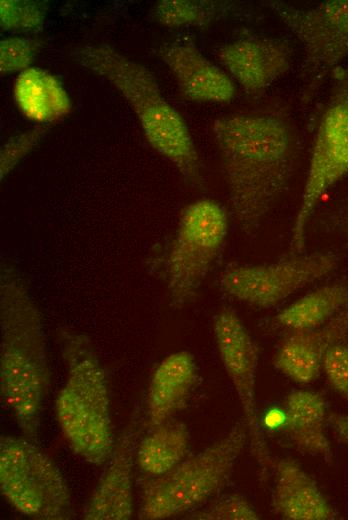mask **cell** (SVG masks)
<instances>
[{"label": "cell", "mask_w": 348, "mask_h": 520, "mask_svg": "<svg viewBox=\"0 0 348 520\" xmlns=\"http://www.w3.org/2000/svg\"><path fill=\"white\" fill-rule=\"evenodd\" d=\"M212 130L232 214L242 232L253 236L291 181L299 157L297 130L276 108L220 116Z\"/></svg>", "instance_id": "obj_1"}, {"label": "cell", "mask_w": 348, "mask_h": 520, "mask_svg": "<svg viewBox=\"0 0 348 520\" xmlns=\"http://www.w3.org/2000/svg\"><path fill=\"white\" fill-rule=\"evenodd\" d=\"M51 380L41 312L16 268L0 274V392L24 437L39 443Z\"/></svg>", "instance_id": "obj_2"}, {"label": "cell", "mask_w": 348, "mask_h": 520, "mask_svg": "<svg viewBox=\"0 0 348 520\" xmlns=\"http://www.w3.org/2000/svg\"><path fill=\"white\" fill-rule=\"evenodd\" d=\"M70 57L120 92L137 116L147 142L175 166L187 186L205 188L202 163L190 130L146 67L104 43L78 46Z\"/></svg>", "instance_id": "obj_3"}, {"label": "cell", "mask_w": 348, "mask_h": 520, "mask_svg": "<svg viewBox=\"0 0 348 520\" xmlns=\"http://www.w3.org/2000/svg\"><path fill=\"white\" fill-rule=\"evenodd\" d=\"M247 438L246 424L239 421L206 449L145 482L138 518L167 519L203 505L229 481Z\"/></svg>", "instance_id": "obj_4"}, {"label": "cell", "mask_w": 348, "mask_h": 520, "mask_svg": "<svg viewBox=\"0 0 348 520\" xmlns=\"http://www.w3.org/2000/svg\"><path fill=\"white\" fill-rule=\"evenodd\" d=\"M315 132L305 184L290 236V255L305 253L306 231L323 195L348 173V66L331 76Z\"/></svg>", "instance_id": "obj_5"}, {"label": "cell", "mask_w": 348, "mask_h": 520, "mask_svg": "<svg viewBox=\"0 0 348 520\" xmlns=\"http://www.w3.org/2000/svg\"><path fill=\"white\" fill-rule=\"evenodd\" d=\"M0 489L10 505L26 517H73L70 492L58 467L26 437H0Z\"/></svg>", "instance_id": "obj_6"}, {"label": "cell", "mask_w": 348, "mask_h": 520, "mask_svg": "<svg viewBox=\"0 0 348 520\" xmlns=\"http://www.w3.org/2000/svg\"><path fill=\"white\" fill-rule=\"evenodd\" d=\"M228 216L216 201L201 199L181 212L165 262L170 305L191 302L210 271L227 236Z\"/></svg>", "instance_id": "obj_7"}, {"label": "cell", "mask_w": 348, "mask_h": 520, "mask_svg": "<svg viewBox=\"0 0 348 520\" xmlns=\"http://www.w3.org/2000/svg\"><path fill=\"white\" fill-rule=\"evenodd\" d=\"M268 7L303 47L301 101L308 103L325 79L348 57V0H330L303 9L270 1Z\"/></svg>", "instance_id": "obj_8"}, {"label": "cell", "mask_w": 348, "mask_h": 520, "mask_svg": "<svg viewBox=\"0 0 348 520\" xmlns=\"http://www.w3.org/2000/svg\"><path fill=\"white\" fill-rule=\"evenodd\" d=\"M339 263L331 252L290 255L269 264H229L219 279L228 296L260 308L278 305L296 291L334 271Z\"/></svg>", "instance_id": "obj_9"}, {"label": "cell", "mask_w": 348, "mask_h": 520, "mask_svg": "<svg viewBox=\"0 0 348 520\" xmlns=\"http://www.w3.org/2000/svg\"><path fill=\"white\" fill-rule=\"evenodd\" d=\"M213 332L223 367L237 393L248 431L250 450L266 481L273 458L259 426L255 400L258 348L238 314L223 307L213 317Z\"/></svg>", "instance_id": "obj_10"}, {"label": "cell", "mask_w": 348, "mask_h": 520, "mask_svg": "<svg viewBox=\"0 0 348 520\" xmlns=\"http://www.w3.org/2000/svg\"><path fill=\"white\" fill-rule=\"evenodd\" d=\"M215 54L241 88L257 97L289 70L293 50L282 39L246 35L219 46Z\"/></svg>", "instance_id": "obj_11"}, {"label": "cell", "mask_w": 348, "mask_h": 520, "mask_svg": "<svg viewBox=\"0 0 348 520\" xmlns=\"http://www.w3.org/2000/svg\"><path fill=\"white\" fill-rule=\"evenodd\" d=\"M138 409L121 432L109 464L82 515L85 520H128L133 514L132 478L137 439L145 425Z\"/></svg>", "instance_id": "obj_12"}, {"label": "cell", "mask_w": 348, "mask_h": 520, "mask_svg": "<svg viewBox=\"0 0 348 520\" xmlns=\"http://www.w3.org/2000/svg\"><path fill=\"white\" fill-rule=\"evenodd\" d=\"M157 56L169 68L180 95L189 101L227 103L236 93L231 78L188 39L160 45Z\"/></svg>", "instance_id": "obj_13"}, {"label": "cell", "mask_w": 348, "mask_h": 520, "mask_svg": "<svg viewBox=\"0 0 348 520\" xmlns=\"http://www.w3.org/2000/svg\"><path fill=\"white\" fill-rule=\"evenodd\" d=\"M348 338V305L325 324L283 335L273 359L274 367L299 384L315 381L323 371L328 351Z\"/></svg>", "instance_id": "obj_14"}, {"label": "cell", "mask_w": 348, "mask_h": 520, "mask_svg": "<svg viewBox=\"0 0 348 520\" xmlns=\"http://www.w3.org/2000/svg\"><path fill=\"white\" fill-rule=\"evenodd\" d=\"M55 412L64 437L77 455L94 465L110 459L115 447L111 417L66 384L56 396Z\"/></svg>", "instance_id": "obj_15"}, {"label": "cell", "mask_w": 348, "mask_h": 520, "mask_svg": "<svg viewBox=\"0 0 348 520\" xmlns=\"http://www.w3.org/2000/svg\"><path fill=\"white\" fill-rule=\"evenodd\" d=\"M271 506L287 520H334L339 514L330 505L316 482L291 458L273 460Z\"/></svg>", "instance_id": "obj_16"}, {"label": "cell", "mask_w": 348, "mask_h": 520, "mask_svg": "<svg viewBox=\"0 0 348 520\" xmlns=\"http://www.w3.org/2000/svg\"><path fill=\"white\" fill-rule=\"evenodd\" d=\"M196 380L197 365L191 352L181 350L166 356L157 365L149 383L146 427L153 429L182 409Z\"/></svg>", "instance_id": "obj_17"}, {"label": "cell", "mask_w": 348, "mask_h": 520, "mask_svg": "<svg viewBox=\"0 0 348 520\" xmlns=\"http://www.w3.org/2000/svg\"><path fill=\"white\" fill-rule=\"evenodd\" d=\"M284 410L286 420L280 431L301 450L332 463L333 451L325 431L328 415L325 398L313 391H293L285 398Z\"/></svg>", "instance_id": "obj_18"}, {"label": "cell", "mask_w": 348, "mask_h": 520, "mask_svg": "<svg viewBox=\"0 0 348 520\" xmlns=\"http://www.w3.org/2000/svg\"><path fill=\"white\" fill-rule=\"evenodd\" d=\"M13 97L19 111L40 125L59 120L71 110V100L60 81L37 67L19 73Z\"/></svg>", "instance_id": "obj_19"}, {"label": "cell", "mask_w": 348, "mask_h": 520, "mask_svg": "<svg viewBox=\"0 0 348 520\" xmlns=\"http://www.w3.org/2000/svg\"><path fill=\"white\" fill-rule=\"evenodd\" d=\"M348 305V284H328L300 297L277 313L269 322L283 333L317 328Z\"/></svg>", "instance_id": "obj_20"}, {"label": "cell", "mask_w": 348, "mask_h": 520, "mask_svg": "<svg viewBox=\"0 0 348 520\" xmlns=\"http://www.w3.org/2000/svg\"><path fill=\"white\" fill-rule=\"evenodd\" d=\"M189 440L187 426L170 419L149 430L137 445L135 460L147 475L160 476L184 460Z\"/></svg>", "instance_id": "obj_21"}, {"label": "cell", "mask_w": 348, "mask_h": 520, "mask_svg": "<svg viewBox=\"0 0 348 520\" xmlns=\"http://www.w3.org/2000/svg\"><path fill=\"white\" fill-rule=\"evenodd\" d=\"M246 5L234 1L162 0L154 9V18L171 28L205 27L232 15H246Z\"/></svg>", "instance_id": "obj_22"}, {"label": "cell", "mask_w": 348, "mask_h": 520, "mask_svg": "<svg viewBox=\"0 0 348 520\" xmlns=\"http://www.w3.org/2000/svg\"><path fill=\"white\" fill-rule=\"evenodd\" d=\"M48 4L43 1L1 0L0 25L4 31L38 33L42 31Z\"/></svg>", "instance_id": "obj_23"}, {"label": "cell", "mask_w": 348, "mask_h": 520, "mask_svg": "<svg viewBox=\"0 0 348 520\" xmlns=\"http://www.w3.org/2000/svg\"><path fill=\"white\" fill-rule=\"evenodd\" d=\"M43 46L44 41L38 37L12 36L1 40V75L21 73L30 68Z\"/></svg>", "instance_id": "obj_24"}, {"label": "cell", "mask_w": 348, "mask_h": 520, "mask_svg": "<svg viewBox=\"0 0 348 520\" xmlns=\"http://www.w3.org/2000/svg\"><path fill=\"white\" fill-rule=\"evenodd\" d=\"M191 520H258L260 514L242 496L225 494L201 509L186 514Z\"/></svg>", "instance_id": "obj_25"}, {"label": "cell", "mask_w": 348, "mask_h": 520, "mask_svg": "<svg viewBox=\"0 0 348 520\" xmlns=\"http://www.w3.org/2000/svg\"><path fill=\"white\" fill-rule=\"evenodd\" d=\"M48 131L49 127L47 125H37L12 137L1 147V179H4L24 157L42 141Z\"/></svg>", "instance_id": "obj_26"}, {"label": "cell", "mask_w": 348, "mask_h": 520, "mask_svg": "<svg viewBox=\"0 0 348 520\" xmlns=\"http://www.w3.org/2000/svg\"><path fill=\"white\" fill-rule=\"evenodd\" d=\"M323 372L331 387L348 401V345L338 344L328 351Z\"/></svg>", "instance_id": "obj_27"}, {"label": "cell", "mask_w": 348, "mask_h": 520, "mask_svg": "<svg viewBox=\"0 0 348 520\" xmlns=\"http://www.w3.org/2000/svg\"><path fill=\"white\" fill-rule=\"evenodd\" d=\"M314 222L327 233L348 238V199L322 210Z\"/></svg>", "instance_id": "obj_28"}, {"label": "cell", "mask_w": 348, "mask_h": 520, "mask_svg": "<svg viewBox=\"0 0 348 520\" xmlns=\"http://www.w3.org/2000/svg\"><path fill=\"white\" fill-rule=\"evenodd\" d=\"M327 423L337 437L348 444V414L328 412Z\"/></svg>", "instance_id": "obj_29"}, {"label": "cell", "mask_w": 348, "mask_h": 520, "mask_svg": "<svg viewBox=\"0 0 348 520\" xmlns=\"http://www.w3.org/2000/svg\"><path fill=\"white\" fill-rule=\"evenodd\" d=\"M286 420L284 408H270L263 417V425L272 431H280Z\"/></svg>", "instance_id": "obj_30"}]
</instances>
